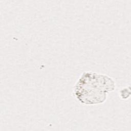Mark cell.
<instances>
[{"label": "cell", "instance_id": "1", "mask_svg": "<svg viewBox=\"0 0 131 131\" xmlns=\"http://www.w3.org/2000/svg\"><path fill=\"white\" fill-rule=\"evenodd\" d=\"M114 80L107 75L93 72L83 73L74 88V96L80 103L86 105L104 102L107 94L115 89Z\"/></svg>", "mask_w": 131, "mask_h": 131}]
</instances>
